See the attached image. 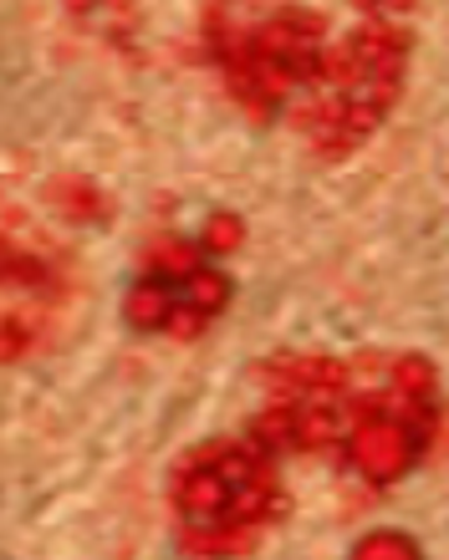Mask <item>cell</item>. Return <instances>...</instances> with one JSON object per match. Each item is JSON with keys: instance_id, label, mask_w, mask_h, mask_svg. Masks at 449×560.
<instances>
[{"instance_id": "obj_1", "label": "cell", "mask_w": 449, "mask_h": 560, "mask_svg": "<svg viewBox=\"0 0 449 560\" xmlns=\"http://www.w3.org/2000/svg\"><path fill=\"white\" fill-rule=\"evenodd\" d=\"M408 31L373 15L332 42L316 82L291 107V128L316 163H343L389 122L408 82Z\"/></svg>"}, {"instance_id": "obj_2", "label": "cell", "mask_w": 449, "mask_h": 560, "mask_svg": "<svg viewBox=\"0 0 449 560\" xmlns=\"http://www.w3.org/2000/svg\"><path fill=\"white\" fill-rule=\"evenodd\" d=\"M169 504L180 520L184 550H199V556L245 550L266 525L286 515L276 454L255 433L199 443L180 458V469L169 479Z\"/></svg>"}, {"instance_id": "obj_3", "label": "cell", "mask_w": 449, "mask_h": 560, "mask_svg": "<svg viewBox=\"0 0 449 560\" xmlns=\"http://www.w3.org/2000/svg\"><path fill=\"white\" fill-rule=\"evenodd\" d=\"M439 428V377L419 352H368L358 357L337 458L368 489L399 485L424 458Z\"/></svg>"}, {"instance_id": "obj_4", "label": "cell", "mask_w": 449, "mask_h": 560, "mask_svg": "<svg viewBox=\"0 0 449 560\" xmlns=\"http://www.w3.org/2000/svg\"><path fill=\"white\" fill-rule=\"evenodd\" d=\"M220 67L230 103L251 122H270L276 113L297 107V97L316 82L327 61V15L297 0H281L276 11L255 15L245 26L205 42Z\"/></svg>"}, {"instance_id": "obj_5", "label": "cell", "mask_w": 449, "mask_h": 560, "mask_svg": "<svg viewBox=\"0 0 449 560\" xmlns=\"http://www.w3.org/2000/svg\"><path fill=\"white\" fill-rule=\"evenodd\" d=\"M230 306V276L205 260L199 240H153L143 270L123 295V316L134 331H164V337H199L205 326Z\"/></svg>"}, {"instance_id": "obj_6", "label": "cell", "mask_w": 449, "mask_h": 560, "mask_svg": "<svg viewBox=\"0 0 449 560\" xmlns=\"http://www.w3.org/2000/svg\"><path fill=\"white\" fill-rule=\"evenodd\" d=\"M0 295H5V322H0V352L5 362H21L46 341V331H57L77 295V270L72 260L42 240L36 230L26 235L21 209L5 214V250H0Z\"/></svg>"}, {"instance_id": "obj_7", "label": "cell", "mask_w": 449, "mask_h": 560, "mask_svg": "<svg viewBox=\"0 0 449 560\" xmlns=\"http://www.w3.org/2000/svg\"><path fill=\"white\" fill-rule=\"evenodd\" d=\"M276 5H281V0H210V5H205V21H199V31H205V42H210V36H225V31L245 26V21L276 11Z\"/></svg>"}, {"instance_id": "obj_8", "label": "cell", "mask_w": 449, "mask_h": 560, "mask_svg": "<svg viewBox=\"0 0 449 560\" xmlns=\"http://www.w3.org/2000/svg\"><path fill=\"white\" fill-rule=\"evenodd\" d=\"M199 245L215 255H230L245 245V220L240 214H230V209H215L210 220H205V230H199Z\"/></svg>"}, {"instance_id": "obj_9", "label": "cell", "mask_w": 449, "mask_h": 560, "mask_svg": "<svg viewBox=\"0 0 449 560\" xmlns=\"http://www.w3.org/2000/svg\"><path fill=\"white\" fill-rule=\"evenodd\" d=\"M353 556L358 560H414L419 556V546H414L404 530H373V535H362L358 546H353Z\"/></svg>"}, {"instance_id": "obj_10", "label": "cell", "mask_w": 449, "mask_h": 560, "mask_svg": "<svg viewBox=\"0 0 449 560\" xmlns=\"http://www.w3.org/2000/svg\"><path fill=\"white\" fill-rule=\"evenodd\" d=\"M358 5H368V11H404L414 0H358Z\"/></svg>"}, {"instance_id": "obj_11", "label": "cell", "mask_w": 449, "mask_h": 560, "mask_svg": "<svg viewBox=\"0 0 449 560\" xmlns=\"http://www.w3.org/2000/svg\"><path fill=\"white\" fill-rule=\"evenodd\" d=\"M72 5H82V11H88V5H97V0H72Z\"/></svg>"}]
</instances>
